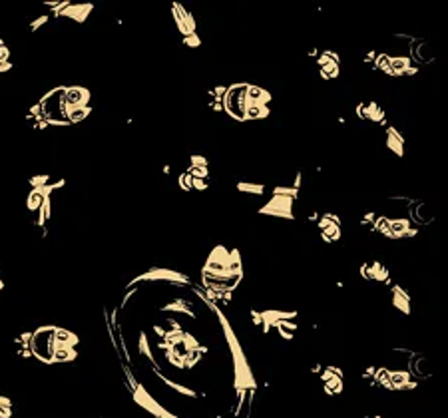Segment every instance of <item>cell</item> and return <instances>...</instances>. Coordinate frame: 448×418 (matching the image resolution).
Here are the masks:
<instances>
[{"label":"cell","instance_id":"obj_30","mask_svg":"<svg viewBox=\"0 0 448 418\" xmlns=\"http://www.w3.org/2000/svg\"><path fill=\"white\" fill-rule=\"evenodd\" d=\"M28 183H30V189H38V187L50 183V175H48V173H38V175H32V178L28 180Z\"/></svg>","mask_w":448,"mask_h":418},{"label":"cell","instance_id":"obj_21","mask_svg":"<svg viewBox=\"0 0 448 418\" xmlns=\"http://www.w3.org/2000/svg\"><path fill=\"white\" fill-rule=\"evenodd\" d=\"M92 109H94L92 106H86V108H74L70 114H68L66 120H68V124H80V122H84L90 114H92Z\"/></svg>","mask_w":448,"mask_h":418},{"label":"cell","instance_id":"obj_8","mask_svg":"<svg viewBox=\"0 0 448 418\" xmlns=\"http://www.w3.org/2000/svg\"><path fill=\"white\" fill-rule=\"evenodd\" d=\"M64 98L74 108H86L90 106L92 92L84 86H64Z\"/></svg>","mask_w":448,"mask_h":418},{"label":"cell","instance_id":"obj_25","mask_svg":"<svg viewBox=\"0 0 448 418\" xmlns=\"http://www.w3.org/2000/svg\"><path fill=\"white\" fill-rule=\"evenodd\" d=\"M331 62H335V64H340V58L337 52H331V50H325L321 52V56H317V66L323 68V66H327V64H331Z\"/></svg>","mask_w":448,"mask_h":418},{"label":"cell","instance_id":"obj_3","mask_svg":"<svg viewBox=\"0 0 448 418\" xmlns=\"http://www.w3.org/2000/svg\"><path fill=\"white\" fill-rule=\"evenodd\" d=\"M140 281H169V283H179V285H189L187 275H183V273H179V271H172V269H163V267H154V269H150V271L138 275L136 279L130 281L127 287H134V285L140 283Z\"/></svg>","mask_w":448,"mask_h":418},{"label":"cell","instance_id":"obj_9","mask_svg":"<svg viewBox=\"0 0 448 418\" xmlns=\"http://www.w3.org/2000/svg\"><path fill=\"white\" fill-rule=\"evenodd\" d=\"M357 116L360 120H371L375 124H385V109L376 102H362L357 106Z\"/></svg>","mask_w":448,"mask_h":418},{"label":"cell","instance_id":"obj_16","mask_svg":"<svg viewBox=\"0 0 448 418\" xmlns=\"http://www.w3.org/2000/svg\"><path fill=\"white\" fill-rule=\"evenodd\" d=\"M36 213H38L36 225H38V227H44L46 221L52 217V197H46V200L42 201V205H40V209H38Z\"/></svg>","mask_w":448,"mask_h":418},{"label":"cell","instance_id":"obj_19","mask_svg":"<svg viewBox=\"0 0 448 418\" xmlns=\"http://www.w3.org/2000/svg\"><path fill=\"white\" fill-rule=\"evenodd\" d=\"M160 379L163 382H165V384H167V386H169L172 390H176V392L183 394V397H189V399H196V397H197L196 390H191V388H187V386H183V384H179V382L169 381V379H167V377H163V375H160Z\"/></svg>","mask_w":448,"mask_h":418},{"label":"cell","instance_id":"obj_40","mask_svg":"<svg viewBox=\"0 0 448 418\" xmlns=\"http://www.w3.org/2000/svg\"><path fill=\"white\" fill-rule=\"evenodd\" d=\"M376 58V52H369V54L365 56V62H373Z\"/></svg>","mask_w":448,"mask_h":418},{"label":"cell","instance_id":"obj_18","mask_svg":"<svg viewBox=\"0 0 448 418\" xmlns=\"http://www.w3.org/2000/svg\"><path fill=\"white\" fill-rule=\"evenodd\" d=\"M42 193H40V189H30L28 191V197H26V209L30 211V213H36L38 209H40V205H42Z\"/></svg>","mask_w":448,"mask_h":418},{"label":"cell","instance_id":"obj_12","mask_svg":"<svg viewBox=\"0 0 448 418\" xmlns=\"http://www.w3.org/2000/svg\"><path fill=\"white\" fill-rule=\"evenodd\" d=\"M393 305H394V309L400 311L402 315H411L412 299H411V295L404 291L400 285H393Z\"/></svg>","mask_w":448,"mask_h":418},{"label":"cell","instance_id":"obj_37","mask_svg":"<svg viewBox=\"0 0 448 418\" xmlns=\"http://www.w3.org/2000/svg\"><path fill=\"white\" fill-rule=\"evenodd\" d=\"M191 189H196V191H205V189H207V182H203V180H194V182H191Z\"/></svg>","mask_w":448,"mask_h":418},{"label":"cell","instance_id":"obj_41","mask_svg":"<svg viewBox=\"0 0 448 418\" xmlns=\"http://www.w3.org/2000/svg\"><path fill=\"white\" fill-rule=\"evenodd\" d=\"M44 6H48V8H56V6H58V0H50V2H46V4H44Z\"/></svg>","mask_w":448,"mask_h":418},{"label":"cell","instance_id":"obj_7","mask_svg":"<svg viewBox=\"0 0 448 418\" xmlns=\"http://www.w3.org/2000/svg\"><path fill=\"white\" fill-rule=\"evenodd\" d=\"M92 10H94V4H90V2H80V4L70 2L66 8L54 12V16H64V18H70L74 22H78V24H84L88 20Z\"/></svg>","mask_w":448,"mask_h":418},{"label":"cell","instance_id":"obj_11","mask_svg":"<svg viewBox=\"0 0 448 418\" xmlns=\"http://www.w3.org/2000/svg\"><path fill=\"white\" fill-rule=\"evenodd\" d=\"M360 275L365 279H373V281H382V283H389V269L380 263V261H373V263H367L360 267Z\"/></svg>","mask_w":448,"mask_h":418},{"label":"cell","instance_id":"obj_10","mask_svg":"<svg viewBox=\"0 0 448 418\" xmlns=\"http://www.w3.org/2000/svg\"><path fill=\"white\" fill-rule=\"evenodd\" d=\"M389 225H391V235H393V239H407V237H414L418 233V229L411 225V219L389 217Z\"/></svg>","mask_w":448,"mask_h":418},{"label":"cell","instance_id":"obj_44","mask_svg":"<svg viewBox=\"0 0 448 418\" xmlns=\"http://www.w3.org/2000/svg\"><path fill=\"white\" fill-rule=\"evenodd\" d=\"M369 418H380V416H369Z\"/></svg>","mask_w":448,"mask_h":418},{"label":"cell","instance_id":"obj_17","mask_svg":"<svg viewBox=\"0 0 448 418\" xmlns=\"http://www.w3.org/2000/svg\"><path fill=\"white\" fill-rule=\"evenodd\" d=\"M161 311H176V313H185L189 317H194V311H191V303L185 301V299H176L172 303H167L165 307H161Z\"/></svg>","mask_w":448,"mask_h":418},{"label":"cell","instance_id":"obj_13","mask_svg":"<svg viewBox=\"0 0 448 418\" xmlns=\"http://www.w3.org/2000/svg\"><path fill=\"white\" fill-rule=\"evenodd\" d=\"M387 147L393 151L394 156L402 158L404 156V138L400 136V131L393 126H387Z\"/></svg>","mask_w":448,"mask_h":418},{"label":"cell","instance_id":"obj_43","mask_svg":"<svg viewBox=\"0 0 448 418\" xmlns=\"http://www.w3.org/2000/svg\"><path fill=\"white\" fill-rule=\"evenodd\" d=\"M2 46H4V40H2V38H0V48H2Z\"/></svg>","mask_w":448,"mask_h":418},{"label":"cell","instance_id":"obj_20","mask_svg":"<svg viewBox=\"0 0 448 418\" xmlns=\"http://www.w3.org/2000/svg\"><path fill=\"white\" fill-rule=\"evenodd\" d=\"M237 191H241V193H255V195H263V193H265V185H263V183L237 182Z\"/></svg>","mask_w":448,"mask_h":418},{"label":"cell","instance_id":"obj_32","mask_svg":"<svg viewBox=\"0 0 448 418\" xmlns=\"http://www.w3.org/2000/svg\"><path fill=\"white\" fill-rule=\"evenodd\" d=\"M189 165L191 167H207V158L199 156V153H191L189 156Z\"/></svg>","mask_w":448,"mask_h":418},{"label":"cell","instance_id":"obj_42","mask_svg":"<svg viewBox=\"0 0 448 418\" xmlns=\"http://www.w3.org/2000/svg\"><path fill=\"white\" fill-rule=\"evenodd\" d=\"M2 289H4V281L0 279V291H2Z\"/></svg>","mask_w":448,"mask_h":418},{"label":"cell","instance_id":"obj_15","mask_svg":"<svg viewBox=\"0 0 448 418\" xmlns=\"http://www.w3.org/2000/svg\"><path fill=\"white\" fill-rule=\"evenodd\" d=\"M269 114H271V108H269V106L249 102V104H247V109H245V122H249V120H265Z\"/></svg>","mask_w":448,"mask_h":418},{"label":"cell","instance_id":"obj_24","mask_svg":"<svg viewBox=\"0 0 448 418\" xmlns=\"http://www.w3.org/2000/svg\"><path fill=\"white\" fill-rule=\"evenodd\" d=\"M321 237H323L325 243H335V241H339L340 239V225H331V227L323 229Z\"/></svg>","mask_w":448,"mask_h":418},{"label":"cell","instance_id":"obj_6","mask_svg":"<svg viewBox=\"0 0 448 418\" xmlns=\"http://www.w3.org/2000/svg\"><path fill=\"white\" fill-rule=\"evenodd\" d=\"M321 382L327 394H340V392L345 390L343 370L337 368V366H327V368H323Z\"/></svg>","mask_w":448,"mask_h":418},{"label":"cell","instance_id":"obj_26","mask_svg":"<svg viewBox=\"0 0 448 418\" xmlns=\"http://www.w3.org/2000/svg\"><path fill=\"white\" fill-rule=\"evenodd\" d=\"M273 195H281V197H291V200H297V195H299V189H295V187H289V185H275V187H273Z\"/></svg>","mask_w":448,"mask_h":418},{"label":"cell","instance_id":"obj_23","mask_svg":"<svg viewBox=\"0 0 448 418\" xmlns=\"http://www.w3.org/2000/svg\"><path fill=\"white\" fill-rule=\"evenodd\" d=\"M331 225H340V219L337 215H333V213H323V215L317 217V229L319 231L331 227Z\"/></svg>","mask_w":448,"mask_h":418},{"label":"cell","instance_id":"obj_14","mask_svg":"<svg viewBox=\"0 0 448 418\" xmlns=\"http://www.w3.org/2000/svg\"><path fill=\"white\" fill-rule=\"evenodd\" d=\"M245 96H247V102L263 104V106H269V102L273 100V96L265 88H259V86H253V84L245 86Z\"/></svg>","mask_w":448,"mask_h":418},{"label":"cell","instance_id":"obj_2","mask_svg":"<svg viewBox=\"0 0 448 418\" xmlns=\"http://www.w3.org/2000/svg\"><path fill=\"white\" fill-rule=\"evenodd\" d=\"M245 86L247 84H233L227 88L223 100H221V106L223 109L229 114L231 120L237 122H245V109H247V96H245Z\"/></svg>","mask_w":448,"mask_h":418},{"label":"cell","instance_id":"obj_1","mask_svg":"<svg viewBox=\"0 0 448 418\" xmlns=\"http://www.w3.org/2000/svg\"><path fill=\"white\" fill-rule=\"evenodd\" d=\"M211 309L215 311V315H217V319H219V323H221L223 335H225V341H227L229 353H231L233 377H235L233 386H235V390H237L239 394H243L245 390L253 394L255 388H257V382H255V377H253V372H251V366H249V363H247V359H245V353H243V348H241V343L237 341V335L233 333V328H231V325H229V321H227V317L217 309L215 305H211Z\"/></svg>","mask_w":448,"mask_h":418},{"label":"cell","instance_id":"obj_4","mask_svg":"<svg viewBox=\"0 0 448 418\" xmlns=\"http://www.w3.org/2000/svg\"><path fill=\"white\" fill-rule=\"evenodd\" d=\"M293 201L291 197H281V195H271L267 205L259 209L261 215H273L281 219H295L293 215Z\"/></svg>","mask_w":448,"mask_h":418},{"label":"cell","instance_id":"obj_27","mask_svg":"<svg viewBox=\"0 0 448 418\" xmlns=\"http://www.w3.org/2000/svg\"><path fill=\"white\" fill-rule=\"evenodd\" d=\"M339 74L340 64H335V62H331V64L321 68V78H325V80H335V78H339Z\"/></svg>","mask_w":448,"mask_h":418},{"label":"cell","instance_id":"obj_36","mask_svg":"<svg viewBox=\"0 0 448 418\" xmlns=\"http://www.w3.org/2000/svg\"><path fill=\"white\" fill-rule=\"evenodd\" d=\"M4 62H10V48L6 44L0 48V64H4Z\"/></svg>","mask_w":448,"mask_h":418},{"label":"cell","instance_id":"obj_38","mask_svg":"<svg viewBox=\"0 0 448 418\" xmlns=\"http://www.w3.org/2000/svg\"><path fill=\"white\" fill-rule=\"evenodd\" d=\"M0 408H12V400L4 394H0Z\"/></svg>","mask_w":448,"mask_h":418},{"label":"cell","instance_id":"obj_35","mask_svg":"<svg viewBox=\"0 0 448 418\" xmlns=\"http://www.w3.org/2000/svg\"><path fill=\"white\" fill-rule=\"evenodd\" d=\"M183 44L189 46V48H199V46H201V40H199V36H197V32H196V34H189V36L183 38Z\"/></svg>","mask_w":448,"mask_h":418},{"label":"cell","instance_id":"obj_33","mask_svg":"<svg viewBox=\"0 0 448 418\" xmlns=\"http://www.w3.org/2000/svg\"><path fill=\"white\" fill-rule=\"evenodd\" d=\"M191 182H194V178H191L187 171H185V173H181V175H179V180H178L179 187H181L183 191H191Z\"/></svg>","mask_w":448,"mask_h":418},{"label":"cell","instance_id":"obj_22","mask_svg":"<svg viewBox=\"0 0 448 418\" xmlns=\"http://www.w3.org/2000/svg\"><path fill=\"white\" fill-rule=\"evenodd\" d=\"M373 64H375V70H380V72H385L387 76H393V72H391V56L389 54H382V52L376 54Z\"/></svg>","mask_w":448,"mask_h":418},{"label":"cell","instance_id":"obj_29","mask_svg":"<svg viewBox=\"0 0 448 418\" xmlns=\"http://www.w3.org/2000/svg\"><path fill=\"white\" fill-rule=\"evenodd\" d=\"M187 173L194 178V180H203V182H207V178H209V167H187Z\"/></svg>","mask_w":448,"mask_h":418},{"label":"cell","instance_id":"obj_28","mask_svg":"<svg viewBox=\"0 0 448 418\" xmlns=\"http://www.w3.org/2000/svg\"><path fill=\"white\" fill-rule=\"evenodd\" d=\"M138 350H140V355H143L145 359L154 361V355H152V346H150V341H147V335H145V333H140V343H138Z\"/></svg>","mask_w":448,"mask_h":418},{"label":"cell","instance_id":"obj_31","mask_svg":"<svg viewBox=\"0 0 448 418\" xmlns=\"http://www.w3.org/2000/svg\"><path fill=\"white\" fill-rule=\"evenodd\" d=\"M225 92H227V88H225V86H215V88H211V90H207V96L211 98V102H219V104H221V100H223Z\"/></svg>","mask_w":448,"mask_h":418},{"label":"cell","instance_id":"obj_39","mask_svg":"<svg viewBox=\"0 0 448 418\" xmlns=\"http://www.w3.org/2000/svg\"><path fill=\"white\" fill-rule=\"evenodd\" d=\"M8 70H12V62H4V64H0V74L8 72Z\"/></svg>","mask_w":448,"mask_h":418},{"label":"cell","instance_id":"obj_34","mask_svg":"<svg viewBox=\"0 0 448 418\" xmlns=\"http://www.w3.org/2000/svg\"><path fill=\"white\" fill-rule=\"evenodd\" d=\"M48 14H42V16H38V18L34 20V22H30V32H36L38 28H42L44 24H48Z\"/></svg>","mask_w":448,"mask_h":418},{"label":"cell","instance_id":"obj_5","mask_svg":"<svg viewBox=\"0 0 448 418\" xmlns=\"http://www.w3.org/2000/svg\"><path fill=\"white\" fill-rule=\"evenodd\" d=\"M172 14H174V22H176L179 32L183 34V38L189 36V34H196V30H197L196 18H194V14H191L183 4L174 2V4H172Z\"/></svg>","mask_w":448,"mask_h":418}]
</instances>
